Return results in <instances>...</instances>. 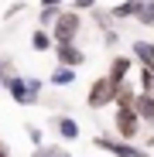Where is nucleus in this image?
<instances>
[{
	"label": "nucleus",
	"mask_w": 154,
	"mask_h": 157,
	"mask_svg": "<svg viewBox=\"0 0 154 157\" xmlns=\"http://www.w3.org/2000/svg\"><path fill=\"white\" fill-rule=\"evenodd\" d=\"M51 38H55V44H72V41H79V34H82V14L79 10H58V17H55V24H51Z\"/></svg>",
	"instance_id": "nucleus-1"
},
{
	"label": "nucleus",
	"mask_w": 154,
	"mask_h": 157,
	"mask_svg": "<svg viewBox=\"0 0 154 157\" xmlns=\"http://www.w3.org/2000/svg\"><path fill=\"white\" fill-rule=\"evenodd\" d=\"M93 147L110 154V157H151V150H144L137 140H120V137H110V133H96Z\"/></svg>",
	"instance_id": "nucleus-2"
},
{
	"label": "nucleus",
	"mask_w": 154,
	"mask_h": 157,
	"mask_svg": "<svg viewBox=\"0 0 154 157\" xmlns=\"http://www.w3.org/2000/svg\"><path fill=\"white\" fill-rule=\"evenodd\" d=\"M140 133H144V123H140L137 109L134 106H116V113H113V137H120V140H140Z\"/></svg>",
	"instance_id": "nucleus-3"
},
{
	"label": "nucleus",
	"mask_w": 154,
	"mask_h": 157,
	"mask_svg": "<svg viewBox=\"0 0 154 157\" xmlns=\"http://www.w3.org/2000/svg\"><path fill=\"white\" fill-rule=\"evenodd\" d=\"M113 99H116V82H110L106 75H96L89 92H86V106L89 109H103V106H113Z\"/></svg>",
	"instance_id": "nucleus-4"
},
{
	"label": "nucleus",
	"mask_w": 154,
	"mask_h": 157,
	"mask_svg": "<svg viewBox=\"0 0 154 157\" xmlns=\"http://www.w3.org/2000/svg\"><path fill=\"white\" fill-rule=\"evenodd\" d=\"M48 126L55 130V137H58L62 144H75V140L82 137L79 120H75V116H69V113H51V116H48Z\"/></svg>",
	"instance_id": "nucleus-5"
},
{
	"label": "nucleus",
	"mask_w": 154,
	"mask_h": 157,
	"mask_svg": "<svg viewBox=\"0 0 154 157\" xmlns=\"http://www.w3.org/2000/svg\"><path fill=\"white\" fill-rule=\"evenodd\" d=\"M4 89H7V96L17 102V106H38V102H41V99L31 92V86H28V75H14Z\"/></svg>",
	"instance_id": "nucleus-6"
},
{
	"label": "nucleus",
	"mask_w": 154,
	"mask_h": 157,
	"mask_svg": "<svg viewBox=\"0 0 154 157\" xmlns=\"http://www.w3.org/2000/svg\"><path fill=\"white\" fill-rule=\"evenodd\" d=\"M137 68V62H134V55H110V65H106V72H103V75H106L110 78V82H127V78H130V72Z\"/></svg>",
	"instance_id": "nucleus-7"
},
{
	"label": "nucleus",
	"mask_w": 154,
	"mask_h": 157,
	"mask_svg": "<svg viewBox=\"0 0 154 157\" xmlns=\"http://www.w3.org/2000/svg\"><path fill=\"white\" fill-rule=\"evenodd\" d=\"M55 51V65H69V68H82L89 58H86V51L79 48V41H72V44H55L51 48Z\"/></svg>",
	"instance_id": "nucleus-8"
},
{
	"label": "nucleus",
	"mask_w": 154,
	"mask_h": 157,
	"mask_svg": "<svg viewBox=\"0 0 154 157\" xmlns=\"http://www.w3.org/2000/svg\"><path fill=\"white\" fill-rule=\"evenodd\" d=\"M130 55L137 65H154V41L151 38H134L130 41Z\"/></svg>",
	"instance_id": "nucleus-9"
},
{
	"label": "nucleus",
	"mask_w": 154,
	"mask_h": 157,
	"mask_svg": "<svg viewBox=\"0 0 154 157\" xmlns=\"http://www.w3.org/2000/svg\"><path fill=\"white\" fill-rule=\"evenodd\" d=\"M134 109H137L140 123L154 130V92H137V99H134Z\"/></svg>",
	"instance_id": "nucleus-10"
},
{
	"label": "nucleus",
	"mask_w": 154,
	"mask_h": 157,
	"mask_svg": "<svg viewBox=\"0 0 154 157\" xmlns=\"http://www.w3.org/2000/svg\"><path fill=\"white\" fill-rule=\"evenodd\" d=\"M75 78H79V68H69V65H55V68L48 72V86L69 89V86H75Z\"/></svg>",
	"instance_id": "nucleus-11"
},
{
	"label": "nucleus",
	"mask_w": 154,
	"mask_h": 157,
	"mask_svg": "<svg viewBox=\"0 0 154 157\" xmlns=\"http://www.w3.org/2000/svg\"><path fill=\"white\" fill-rule=\"evenodd\" d=\"M110 10V17L116 21V24H123V21H134L137 17V10H140V0H116L113 7H106Z\"/></svg>",
	"instance_id": "nucleus-12"
},
{
	"label": "nucleus",
	"mask_w": 154,
	"mask_h": 157,
	"mask_svg": "<svg viewBox=\"0 0 154 157\" xmlns=\"http://www.w3.org/2000/svg\"><path fill=\"white\" fill-rule=\"evenodd\" d=\"M51 48H55V38H51V31H45V28H34V31H31V51L45 55V51H51Z\"/></svg>",
	"instance_id": "nucleus-13"
},
{
	"label": "nucleus",
	"mask_w": 154,
	"mask_h": 157,
	"mask_svg": "<svg viewBox=\"0 0 154 157\" xmlns=\"http://www.w3.org/2000/svg\"><path fill=\"white\" fill-rule=\"evenodd\" d=\"M89 21L96 24V28H99L103 34H106V31H116V28H120V24L110 17V10H106V7H93V10H89Z\"/></svg>",
	"instance_id": "nucleus-14"
},
{
	"label": "nucleus",
	"mask_w": 154,
	"mask_h": 157,
	"mask_svg": "<svg viewBox=\"0 0 154 157\" xmlns=\"http://www.w3.org/2000/svg\"><path fill=\"white\" fill-rule=\"evenodd\" d=\"M31 157H72V150H69V144H62V140H58V144H48V140H45L41 147L31 150Z\"/></svg>",
	"instance_id": "nucleus-15"
},
{
	"label": "nucleus",
	"mask_w": 154,
	"mask_h": 157,
	"mask_svg": "<svg viewBox=\"0 0 154 157\" xmlns=\"http://www.w3.org/2000/svg\"><path fill=\"white\" fill-rule=\"evenodd\" d=\"M137 92H140V89L130 82V78H127V82H120V86H116V99H113V106H134Z\"/></svg>",
	"instance_id": "nucleus-16"
},
{
	"label": "nucleus",
	"mask_w": 154,
	"mask_h": 157,
	"mask_svg": "<svg viewBox=\"0 0 154 157\" xmlns=\"http://www.w3.org/2000/svg\"><path fill=\"white\" fill-rule=\"evenodd\" d=\"M140 28H147V31H154V0H140V10H137V17H134Z\"/></svg>",
	"instance_id": "nucleus-17"
},
{
	"label": "nucleus",
	"mask_w": 154,
	"mask_h": 157,
	"mask_svg": "<svg viewBox=\"0 0 154 157\" xmlns=\"http://www.w3.org/2000/svg\"><path fill=\"white\" fill-rule=\"evenodd\" d=\"M14 75H17V62H14L10 55H0V89H4Z\"/></svg>",
	"instance_id": "nucleus-18"
},
{
	"label": "nucleus",
	"mask_w": 154,
	"mask_h": 157,
	"mask_svg": "<svg viewBox=\"0 0 154 157\" xmlns=\"http://www.w3.org/2000/svg\"><path fill=\"white\" fill-rule=\"evenodd\" d=\"M58 10L62 7H38V28H51V24H55V17H58Z\"/></svg>",
	"instance_id": "nucleus-19"
},
{
	"label": "nucleus",
	"mask_w": 154,
	"mask_h": 157,
	"mask_svg": "<svg viewBox=\"0 0 154 157\" xmlns=\"http://www.w3.org/2000/svg\"><path fill=\"white\" fill-rule=\"evenodd\" d=\"M24 137L31 140V147H41V144H45V130H41L38 123H24Z\"/></svg>",
	"instance_id": "nucleus-20"
},
{
	"label": "nucleus",
	"mask_w": 154,
	"mask_h": 157,
	"mask_svg": "<svg viewBox=\"0 0 154 157\" xmlns=\"http://www.w3.org/2000/svg\"><path fill=\"white\" fill-rule=\"evenodd\" d=\"M93 7H99V0H72V10H79V14H89Z\"/></svg>",
	"instance_id": "nucleus-21"
},
{
	"label": "nucleus",
	"mask_w": 154,
	"mask_h": 157,
	"mask_svg": "<svg viewBox=\"0 0 154 157\" xmlns=\"http://www.w3.org/2000/svg\"><path fill=\"white\" fill-rule=\"evenodd\" d=\"M28 86H31V92L41 99L45 96V78H38V75H28Z\"/></svg>",
	"instance_id": "nucleus-22"
},
{
	"label": "nucleus",
	"mask_w": 154,
	"mask_h": 157,
	"mask_svg": "<svg viewBox=\"0 0 154 157\" xmlns=\"http://www.w3.org/2000/svg\"><path fill=\"white\" fill-rule=\"evenodd\" d=\"M24 7H28V4H24V0H17V4H10V7L4 10V21H14L17 14H24Z\"/></svg>",
	"instance_id": "nucleus-23"
},
{
	"label": "nucleus",
	"mask_w": 154,
	"mask_h": 157,
	"mask_svg": "<svg viewBox=\"0 0 154 157\" xmlns=\"http://www.w3.org/2000/svg\"><path fill=\"white\" fill-rule=\"evenodd\" d=\"M137 144H140L144 150H154V130H147V137H140Z\"/></svg>",
	"instance_id": "nucleus-24"
},
{
	"label": "nucleus",
	"mask_w": 154,
	"mask_h": 157,
	"mask_svg": "<svg viewBox=\"0 0 154 157\" xmlns=\"http://www.w3.org/2000/svg\"><path fill=\"white\" fill-rule=\"evenodd\" d=\"M41 7H65V0H41Z\"/></svg>",
	"instance_id": "nucleus-25"
},
{
	"label": "nucleus",
	"mask_w": 154,
	"mask_h": 157,
	"mask_svg": "<svg viewBox=\"0 0 154 157\" xmlns=\"http://www.w3.org/2000/svg\"><path fill=\"white\" fill-rule=\"evenodd\" d=\"M0 157H14V154H10V147H7V144H0Z\"/></svg>",
	"instance_id": "nucleus-26"
},
{
	"label": "nucleus",
	"mask_w": 154,
	"mask_h": 157,
	"mask_svg": "<svg viewBox=\"0 0 154 157\" xmlns=\"http://www.w3.org/2000/svg\"><path fill=\"white\" fill-rule=\"evenodd\" d=\"M151 72H154V65H151Z\"/></svg>",
	"instance_id": "nucleus-27"
},
{
	"label": "nucleus",
	"mask_w": 154,
	"mask_h": 157,
	"mask_svg": "<svg viewBox=\"0 0 154 157\" xmlns=\"http://www.w3.org/2000/svg\"><path fill=\"white\" fill-rule=\"evenodd\" d=\"M0 144H4V140H0Z\"/></svg>",
	"instance_id": "nucleus-28"
},
{
	"label": "nucleus",
	"mask_w": 154,
	"mask_h": 157,
	"mask_svg": "<svg viewBox=\"0 0 154 157\" xmlns=\"http://www.w3.org/2000/svg\"><path fill=\"white\" fill-rule=\"evenodd\" d=\"M151 41H154V38H151Z\"/></svg>",
	"instance_id": "nucleus-29"
}]
</instances>
